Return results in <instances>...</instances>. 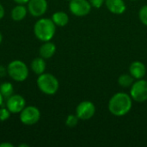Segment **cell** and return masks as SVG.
<instances>
[{
	"instance_id": "cell-1",
	"label": "cell",
	"mask_w": 147,
	"mask_h": 147,
	"mask_svg": "<svg viewBox=\"0 0 147 147\" xmlns=\"http://www.w3.org/2000/svg\"><path fill=\"white\" fill-rule=\"evenodd\" d=\"M133 106L131 96L124 92L115 93L109 102V110L115 116H124L130 112Z\"/></svg>"
},
{
	"instance_id": "cell-2",
	"label": "cell",
	"mask_w": 147,
	"mask_h": 147,
	"mask_svg": "<svg viewBox=\"0 0 147 147\" xmlns=\"http://www.w3.org/2000/svg\"><path fill=\"white\" fill-rule=\"evenodd\" d=\"M56 33V25L50 18L40 17L34 25V34L35 37L42 41L51 40Z\"/></svg>"
},
{
	"instance_id": "cell-3",
	"label": "cell",
	"mask_w": 147,
	"mask_h": 147,
	"mask_svg": "<svg viewBox=\"0 0 147 147\" xmlns=\"http://www.w3.org/2000/svg\"><path fill=\"white\" fill-rule=\"evenodd\" d=\"M36 84L38 89L43 94L47 96H53L56 94L59 88V83L57 78L54 75L47 72L38 75Z\"/></svg>"
},
{
	"instance_id": "cell-4",
	"label": "cell",
	"mask_w": 147,
	"mask_h": 147,
	"mask_svg": "<svg viewBox=\"0 0 147 147\" xmlns=\"http://www.w3.org/2000/svg\"><path fill=\"white\" fill-rule=\"evenodd\" d=\"M7 72L8 76L16 82L25 81L29 74L27 65L19 59H15L9 63L7 65Z\"/></svg>"
},
{
	"instance_id": "cell-5",
	"label": "cell",
	"mask_w": 147,
	"mask_h": 147,
	"mask_svg": "<svg viewBox=\"0 0 147 147\" xmlns=\"http://www.w3.org/2000/svg\"><path fill=\"white\" fill-rule=\"evenodd\" d=\"M40 111L35 106H25L20 112V121L26 126H33L40 120Z\"/></svg>"
},
{
	"instance_id": "cell-6",
	"label": "cell",
	"mask_w": 147,
	"mask_h": 147,
	"mask_svg": "<svg viewBox=\"0 0 147 147\" xmlns=\"http://www.w3.org/2000/svg\"><path fill=\"white\" fill-rule=\"evenodd\" d=\"M130 96L132 99L138 102H144L147 101V81L145 79H137L133 84L130 90Z\"/></svg>"
},
{
	"instance_id": "cell-7",
	"label": "cell",
	"mask_w": 147,
	"mask_h": 147,
	"mask_svg": "<svg viewBox=\"0 0 147 147\" xmlns=\"http://www.w3.org/2000/svg\"><path fill=\"white\" fill-rule=\"evenodd\" d=\"M91 4L88 0H71L69 2V9L76 16H85L91 10Z\"/></svg>"
},
{
	"instance_id": "cell-8",
	"label": "cell",
	"mask_w": 147,
	"mask_h": 147,
	"mask_svg": "<svg viewBox=\"0 0 147 147\" xmlns=\"http://www.w3.org/2000/svg\"><path fill=\"white\" fill-rule=\"evenodd\" d=\"M96 113L95 104L90 101L81 102L76 108V115L82 121L90 120Z\"/></svg>"
},
{
	"instance_id": "cell-9",
	"label": "cell",
	"mask_w": 147,
	"mask_h": 147,
	"mask_svg": "<svg viewBox=\"0 0 147 147\" xmlns=\"http://www.w3.org/2000/svg\"><path fill=\"white\" fill-rule=\"evenodd\" d=\"M26 100L25 98L18 94H13L6 99L5 107L9 110L11 114H20V112L25 108Z\"/></svg>"
},
{
	"instance_id": "cell-10",
	"label": "cell",
	"mask_w": 147,
	"mask_h": 147,
	"mask_svg": "<svg viewBox=\"0 0 147 147\" xmlns=\"http://www.w3.org/2000/svg\"><path fill=\"white\" fill-rule=\"evenodd\" d=\"M27 4L28 13L34 17H41L48 8L47 0H29Z\"/></svg>"
},
{
	"instance_id": "cell-11",
	"label": "cell",
	"mask_w": 147,
	"mask_h": 147,
	"mask_svg": "<svg viewBox=\"0 0 147 147\" xmlns=\"http://www.w3.org/2000/svg\"><path fill=\"white\" fill-rule=\"evenodd\" d=\"M105 4L108 9L115 15L123 14L127 9L124 0H105Z\"/></svg>"
},
{
	"instance_id": "cell-12",
	"label": "cell",
	"mask_w": 147,
	"mask_h": 147,
	"mask_svg": "<svg viewBox=\"0 0 147 147\" xmlns=\"http://www.w3.org/2000/svg\"><path fill=\"white\" fill-rule=\"evenodd\" d=\"M129 72L134 79H141L146 74V67L140 61H134L129 66Z\"/></svg>"
},
{
	"instance_id": "cell-13",
	"label": "cell",
	"mask_w": 147,
	"mask_h": 147,
	"mask_svg": "<svg viewBox=\"0 0 147 147\" xmlns=\"http://www.w3.org/2000/svg\"><path fill=\"white\" fill-rule=\"evenodd\" d=\"M55 53H56V46L51 40L43 42V44L40 47L39 49L40 56L45 59H51L55 54Z\"/></svg>"
},
{
	"instance_id": "cell-14",
	"label": "cell",
	"mask_w": 147,
	"mask_h": 147,
	"mask_svg": "<svg viewBox=\"0 0 147 147\" xmlns=\"http://www.w3.org/2000/svg\"><path fill=\"white\" fill-rule=\"evenodd\" d=\"M28 12V8L25 6V4H16L11 9L10 16L15 22H20L27 16Z\"/></svg>"
},
{
	"instance_id": "cell-15",
	"label": "cell",
	"mask_w": 147,
	"mask_h": 147,
	"mask_svg": "<svg viewBox=\"0 0 147 147\" xmlns=\"http://www.w3.org/2000/svg\"><path fill=\"white\" fill-rule=\"evenodd\" d=\"M30 67L31 70L37 75H40L42 73L45 72L46 68H47V63H46V59L40 57H37L35 59H34L31 61L30 64Z\"/></svg>"
},
{
	"instance_id": "cell-16",
	"label": "cell",
	"mask_w": 147,
	"mask_h": 147,
	"mask_svg": "<svg viewBox=\"0 0 147 147\" xmlns=\"http://www.w3.org/2000/svg\"><path fill=\"white\" fill-rule=\"evenodd\" d=\"M51 19L58 27H65L69 22V16L64 11H57L53 13Z\"/></svg>"
},
{
	"instance_id": "cell-17",
	"label": "cell",
	"mask_w": 147,
	"mask_h": 147,
	"mask_svg": "<svg viewBox=\"0 0 147 147\" xmlns=\"http://www.w3.org/2000/svg\"><path fill=\"white\" fill-rule=\"evenodd\" d=\"M0 93L4 97V99L9 98L14 94L13 84L9 82H3L0 84Z\"/></svg>"
},
{
	"instance_id": "cell-18",
	"label": "cell",
	"mask_w": 147,
	"mask_h": 147,
	"mask_svg": "<svg viewBox=\"0 0 147 147\" xmlns=\"http://www.w3.org/2000/svg\"><path fill=\"white\" fill-rule=\"evenodd\" d=\"M134 83V78L131 74H122L118 78V84L123 88H129Z\"/></svg>"
},
{
	"instance_id": "cell-19",
	"label": "cell",
	"mask_w": 147,
	"mask_h": 147,
	"mask_svg": "<svg viewBox=\"0 0 147 147\" xmlns=\"http://www.w3.org/2000/svg\"><path fill=\"white\" fill-rule=\"evenodd\" d=\"M78 121H79V118L77 116V115H69L66 117L65 125L70 128H73L78 125Z\"/></svg>"
},
{
	"instance_id": "cell-20",
	"label": "cell",
	"mask_w": 147,
	"mask_h": 147,
	"mask_svg": "<svg viewBox=\"0 0 147 147\" xmlns=\"http://www.w3.org/2000/svg\"><path fill=\"white\" fill-rule=\"evenodd\" d=\"M11 113L6 107H0V121H6L9 119Z\"/></svg>"
},
{
	"instance_id": "cell-21",
	"label": "cell",
	"mask_w": 147,
	"mask_h": 147,
	"mask_svg": "<svg viewBox=\"0 0 147 147\" xmlns=\"http://www.w3.org/2000/svg\"><path fill=\"white\" fill-rule=\"evenodd\" d=\"M139 16H140V22L147 26V5H144L139 12Z\"/></svg>"
},
{
	"instance_id": "cell-22",
	"label": "cell",
	"mask_w": 147,
	"mask_h": 147,
	"mask_svg": "<svg viewBox=\"0 0 147 147\" xmlns=\"http://www.w3.org/2000/svg\"><path fill=\"white\" fill-rule=\"evenodd\" d=\"M91 6L94 7V8H96V9H99L101 8L103 3H105V0H89Z\"/></svg>"
},
{
	"instance_id": "cell-23",
	"label": "cell",
	"mask_w": 147,
	"mask_h": 147,
	"mask_svg": "<svg viewBox=\"0 0 147 147\" xmlns=\"http://www.w3.org/2000/svg\"><path fill=\"white\" fill-rule=\"evenodd\" d=\"M6 75H8V72H7V67L0 65V78H4Z\"/></svg>"
},
{
	"instance_id": "cell-24",
	"label": "cell",
	"mask_w": 147,
	"mask_h": 147,
	"mask_svg": "<svg viewBox=\"0 0 147 147\" xmlns=\"http://www.w3.org/2000/svg\"><path fill=\"white\" fill-rule=\"evenodd\" d=\"M4 15H5V9L3 8V6L0 3V20L3 18Z\"/></svg>"
},
{
	"instance_id": "cell-25",
	"label": "cell",
	"mask_w": 147,
	"mask_h": 147,
	"mask_svg": "<svg viewBox=\"0 0 147 147\" xmlns=\"http://www.w3.org/2000/svg\"><path fill=\"white\" fill-rule=\"evenodd\" d=\"M0 147H14V145L9 142H3L0 144Z\"/></svg>"
},
{
	"instance_id": "cell-26",
	"label": "cell",
	"mask_w": 147,
	"mask_h": 147,
	"mask_svg": "<svg viewBox=\"0 0 147 147\" xmlns=\"http://www.w3.org/2000/svg\"><path fill=\"white\" fill-rule=\"evenodd\" d=\"M16 4H26L29 0H13Z\"/></svg>"
},
{
	"instance_id": "cell-27",
	"label": "cell",
	"mask_w": 147,
	"mask_h": 147,
	"mask_svg": "<svg viewBox=\"0 0 147 147\" xmlns=\"http://www.w3.org/2000/svg\"><path fill=\"white\" fill-rule=\"evenodd\" d=\"M3 101H4V97L2 96V94L0 93V107L3 106Z\"/></svg>"
},
{
	"instance_id": "cell-28",
	"label": "cell",
	"mask_w": 147,
	"mask_h": 147,
	"mask_svg": "<svg viewBox=\"0 0 147 147\" xmlns=\"http://www.w3.org/2000/svg\"><path fill=\"white\" fill-rule=\"evenodd\" d=\"M18 146L19 147H28L29 146H28V144H21V145H19Z\"/></svg>"
},
{
	"instance_id": "cell-29",
	"label": "cell",
	"mask_w": 147,
	"mask_h": 147,
	"mask_svg": "<svg viewBox=\"0 0 147 147\" xmlns=\"http://www.w3.org/2000/svg\"><path fill=\"white\" fill-rule=\"evenodd\" d=\"M2 41H3V35H2V34L0 33V45H1V43H2Z\"/></svg>"
},
{
	"instance_id": "cell-30",
	"label": "cell",
	"mask_w": 147,
	"mask_h": 147,
	"mask_svg": "<svg viewBox=\"0 0 147 147\" xmlns=\"http://www.w3.org/2000/svg\"><path fill=\"white\" fill-rule=\"evenodd\" d=\"M66 1H68V2H70V1H71V0H66Z\"/></svg>"
}]
</instances>
